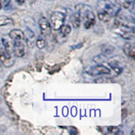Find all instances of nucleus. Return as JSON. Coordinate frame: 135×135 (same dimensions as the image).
<instances>
[{
  "instance_id": "nucleus-1",
  "label": "nucleus",
  "mask_w": 135,
  "mask_h": 135,
  "mask_svg": "<svg viewBox=\"0 0 135 135\" xmlns=\"http://www.w3.org/2000/svg\"><path fill=\"white\" fill-rule=\"evenodd\" d=\"M98 8V17L101 21L107 22L111 17L116 16L119 12L118 6L113 4L108 0H99L97 3Z\"/></svg>"
},
{
  "instance_id": "nucleus-2",
  "label": "nucleus",
  "mask_w": 135,
  "mask_h": 135,
  "mask_svg": "<svg viewBox=\"0 0 135 135\" xmlns=\"http://www.w3.org/2000/svg\"><path fill=\"white\" fill-rule=\"evenodd\" d=\"M77 12L79 13L81 20L84 21V28H89L95 23V16L90 6L86 4H79L76 7Z\"/></svg>"
},
{
  "instance_id": "nucleus-3",
  "label": "nucleus",
  "mask_w": 135,
  "mask_h": 135,
  "mask_svg": "<svg viewBox=\"0 0 135 135\" xmlns=\"http://www.w3.org/2000/svg\"><path fill=\"white\" fill-rule=\"evenodd\" d=\"M114 26L116 28V32L120 34L123 38L125 39H131L134 37V29L133 28H131V27L119 23L118 21H115Z\"/></svg>"
},
{
  "instance_id": "nucleus-4",
  "label": "nucleus",
  "mask_w": 135,
  "mask_h": 135,
  "mask_svg": "<svg viewBox=\"0 0 135 135\" xmlns=\"http://www.w3.org/2000/svg\"><path fill=\"white\" fill-rule=\"evenodd\" d=\"M50 20H51V23H50L51 28L55 31L59 30L64 23L65 15L63 13L57 11V12H54L52 13Z\"/></svg>"
},
{
  "instance_id": "nucleus-5",
  "label": "nucleus",
  "mask_w": 135,
  "mask_h": 135,
  "mask_svg": "<svg viewBox=\"0 0 135 135\" xmlns=\"http://www.w3.org/2000/svg\"><path fill=\"white\" fill-rule=\"evenodd\" d=\"M108 64L112 68V69L117 73V74H121L123 72L124 67H125V61L121 56H116L112 58L108 61Z\"/></svg>"
},
{
  "instance_id": "nucleus-6",
  "label": "nucleus",
  "mask_w": 135,
  "mask_h": 135,
  "mask_svg": "<svg viewBox=\"0 0 135 135\" xmlns=\"http://www.w3.org/2000/svg\"><path fill=\"white\" fill-rule=\"evenodd\" d=\"M88 73L93 76H97V75H103V74H109L111 71L108 68H107L104 65L98 64L94 67L90 68Z\"/></svg>"
},
{
  "instance_id": "nucleus-7",
  "label": "nucleus",
  "mask_w": 135,
  "mask_h": 135,
  "mask_svg": "<svg viewBox=\"0 0 135 135\" xmlns=\"http://www.w3.org/2000/svg\"><path fill=\"white\" fill-rule=\"evenodd\" d=\"M0 61L6 67L12 66L14 63V59L13 58V56L11 55V53L5 49L4 50L0 49Z\"/></svg>"
},
{
  "instance_id": "nucleus-8",
  "label": "nucleus",
  "mask_w": 135,
  "mask_h": 135,
  "mask_svg": "<svg viewBox=\"0 0 135 135\" xmlns=\"http://www.w3.org/2000/svg\"><path fill=\"white\" fill-rule=\"evenodd\" d=\"M23 40H16L13 44V53L16 57H23L25 54V46Z\"/></svg>"
},
{
  "instance_id": "nucleus-9",
  "label": "nucleus",
  "mask_w": 135,
  "mask_h": 135,
  "mask_svg": "<svg viewBox=\"0 0 135 135\" xmlns=\"http://www.w3.org/2000/svg\"><path fill=\"white\" fill-rule=\"evenodd\" d=\"M38 24H39L41 33H42L43 35L46 36V35H49L51 33V28H52L51 24L46 18H41L39 19Z\"/></svg>"
},
{
  "instance_id": "nucleus-10",
  "label": "nucleus",
  "mask_w": 135,
  "mask_h": 135,
  "mask_svg": "<svg viewBox=\"0 0 135 135\" xmlns=\"http://www.w3.org/2000/svg\"><path fill=\"white\" fill-rule=\"evenodd\" d=\"M9 37L13 41L16 40H24L25 34L22 30L20 29H13L9 33Z\"/></svg>"
},
{
  "instance_id": "nucleus-11",
  "label": "nucleus",
  "mask_w": 135,
  "mask_h": 135,
  "mask_svg": "<svg viewBox=\"0 0 135 135\" xmlns=\"http://www.w3.org/2000/svg\"><path fill=\"white\" fill-rule=\"evenodd\" d=\"M102 53L104 55H110L115 51V47L109 44H103L100 47Z\"/></svg>"
},
{
  "instance_id": "nucleus-12",
  "label": "nucleus",
  "mask_w": 135,
  "mask_h": 135,
  "mask_svg": "<svg viewBox=\"0 0 135 135\" xmlns=\"http://www.w3.org/2000/svg\"><path fill=\"white\" fill-rule=\"evenodd\" d=\"M124 52L129 58L134 59L135 57V47L133 44H126L124 45Z\"/></svg>"
},
{
  "instance_id": "nucleus-13",
  "label": "nucleus",
  "mask_w": 135,
  "mask_h": 135,
  "mask_svg": "<svg viewBox=\"0 0 135 135\" xmlns=\"http://www.w3.org/2000/svg\"><path fill=\"white\" fill-rule=\"evenodd\" d=\"M71 22L73 23V26H74L75 28H79L80 23H81V18H80L79 14V13H78V12H76L72 16V18H71Z\"/></svg>"
},
{
  "instance_id": "nucleus-14",
  "label": "nucleus",
  "mask_w": 135,
  "mask_h": 135,
  "mask_svg": "<svg viewBox=\"0 0 135 135\" xmlns=\"http://www.w3.org/2000/svg\"><path fill=\"white\" fill-rule=\"evenodd\" d=\"M116 2L126 9H131L133 7V2L131 0H116Z\"/></svg>"
},
{
  "instance_id": "nucleus-15",
  "label": "nucleus",
  "mask_w": 135,
  "mask_h": 135,
  "mask_svg": "<svg viewBox=\"0 0 135 135\" xmlns=\"http://www.w3.org/2000/svg\"><path fill=\"white\" fill-rule=\"evenodd\" d=\"M13 21L11 18L7 17V16H0V27L2 26H6L13 24Z\"/></svg>"
},
{
  "instance_id": "nucleus-16",
  "label": "nucleus",
  "mask_w": 135,
  "mask_h": 135,
  "mask_svg": "<svg viewBox=\"0 0 135 135\" xmlns=\"http://www.w3.org/2000/svg\"><path fill=\"white\" fill-rule=\"evenodd\" d=\"M59 30H60V33L67 36V35H69L71 33V27L69 25H68V24H65V25L63 24V26L60 28Z\"/></svg>"
},
{
  "instance_id": "nucleus-17",
  "label": "nucleus",
  "mask_w": 135,
  "mask_h": 135,
  "mask_svg": "<svg viewBox=\"0 0 135 135\" xmlns=\"http://www.w3.org/2000/svg\"><path fill=\"white\" fill-rule=\"evenodd\" d=\"M93 61H94L95 63H97L98 64H101L106 61V56L104 54H100L98 56H96L93 58Z\"/></svg>"
},
{
  "instance_id": "nucleus-18",
  "label": "nucleus",
  "mask_w": 135,
  "mask_h": 135,
  "mask_svg": "<svg viewBox=\"0 0 135 135\" xmlns=\"http://www.w3.org/2000/svg\"><path fill=\"white\" fill-rule=\"evenodd\" d=\"M36 46L38 47V49H42L43 48H44V46H45V40L44 38L42 37H39L37 41H36Z\"/></svg>"
},
{
  "instance_id": "nucleus-19",
  "label": "nucleus",
  "mask_w": 135,
  "mask_h": 135,
  "mask_svg": "<svg viewBox=\"0 0 135 135\" xmlns=\"http://www.w3.org/2000/svg\"><path fill=\"white\" fill-rule=\"evenodd\" d=\"M120 130H119V128H117V127H108V133L109 134H118Z\"/></svg>"
},
{
  "instance_id": "nucleus-20",
  "label": "nucleus",
  "mask_w": 135,
  "mask_h": 135,
  "mask_svg": "<svg viewBox=\"0 0 135 135\" xmlns=\"http://www.w3.org/2000/svg\"><path fill=\"white\" fill-rule=\"evenodd\" d=\"M2 41H3V47H4V49L7 50V51L11 52V44H10L9 41L7 40L6 38H3Z\"/></svg>"
},
{
  "instance_id": "nucleus-21",
  "label": "nucleus",
  "mask_w": 135,
  "mask_h": 135,
  "mask_svg": "<svg viewBox=\"0 0 135 135\" xmlns=\"http://www.w3.org/2000/svg\"><path fill=\"white\" fill-rule=\"evenodd\" d=\"M11 0H4L3 1V7L4 9H9L10 8H11Z\"/></svg>"
},
{
  "instance_id": "nucleus-22",
  "label": "nucleus",
  "mask_w": 135,
  "mask_h": 135,
  "mask_svg": "<svg viewBox=\"0 0 135 135\" xmlns=\"http://www.w3.org/2000/svg\"><path fill=\"white\" fill-rule=\"evenodd\" d=\"M71 130H72V131H70V133L71 134H77L78 133V129L75 128H74V127L71 128Z\"/></svg>"
},
{
  "instance_id": "nucleus-23",
  "label": "nucleus",
  "mask_w": 135,
  "mask_h": 135,
  "mask_svg": "<svg viewBox=\"0 0 135 135\" xmlns=\"http://www.w3.org/2000/svg\"><path fill=\"white\" fill-rule=\"evenodd\" d=\"M18 4H23L24 3V0H15Z\"/></svg>"
},
{
  "instance_id": "nucleus-24",
  "label": "nucleus",
  "mask_w": 135,
  "mask_h": 135,
  "mask_svg": "<svg viewBox=\"0 0 135 135\" xmlns=\"http://www.w3.org/2000/svg\"><path fill=\"white\" fill-rule=\"evenodd\" d=\"M1 8H2V3H0V9H1Z\"/></svg>"
},
{
  "instance_id": "nucleus-25",
  "label": "nucleus",
  "mask_w": 135,
  "mask_h": 135,
  "mask_svg": "<svg viewBox=\"0 0 135 135\" xmlns=\"http://www.w3.org/2000/svg\"></svg>"
}]
</instances>
